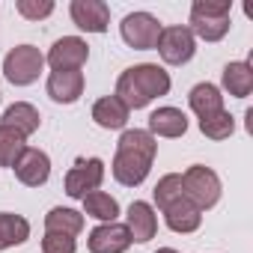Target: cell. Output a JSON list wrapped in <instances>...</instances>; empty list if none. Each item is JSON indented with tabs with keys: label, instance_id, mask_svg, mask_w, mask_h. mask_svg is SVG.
Masks as SVG:
<instances>
[{
	"label": "cell",
	"instance_id": "1",
	"mask_svg": "<svg viewBox=\"0 0 253 253\" xmlns=\"http://www.w3.org/2000/svg\"><path fill=\"white\" fill-rule=\"evenodd\" d=\"M158 155V140L146 128H125L116 143V155L110 164V173L119 185L125 188H137L146 182L152 161Z\"/></svg>",
	"mask_w": 253,
	"mask_h": 253
},
{
	"label": "cell",
	"instance_id": "2",
	"mask_svg": "<svg viewBox=\"0 0 253 253\" xmlns=\"http://www.w3.org/2000/svg\"><path fill=\"white\" fill-rule=\"evenodd\" d=\"M170 86H173V81H170L167 69H161L158 63H137V66L125 69L116 78V92L113 95L128 110H143L155 98L167 95Z\"/></svg>",
	"mask_w": 253,
	"mask_h": 253
},
{
	"label": "cell",
	"instance_id": "3",
	"mask_svg": "<svg viewBox=\"0 0 253 253\" xmlns=\"http://www.w3.org/2000/svg\"><path fill=\"white\" fill-rule=\"evenodd\" d=\"M229 12H232V0H194L188 30L194 33V39L220 42L232 27Z\"/></svg>",
	"mask_w": 253,
	"mask_h": 253
},
{
	"label": "cell",
	"instance_id": "4",
	"mask_svg": "<svg viewBox=\"0 0 253 253\" xmlns=\"http://www.w3.org/2000/svg\"><path fill=\"white\" fill-rule=\"evenodd\" d=\"M45 69V54L36 45H15L6 57H3V78L12 86H30L39 81Z\"/></svg>",
	"mask_w": 253,
	"mask_h": 253
},
{
	"label": "cell",
	"instance_id": "5",
	"mask_svg": "<svg viewBox=\"0 0 253 253\" xmlns=\"http://www.w3.org/2000/svg\"><path fill=\"white\" fill-rule=\"evenodd\" d=\"M182 188H185V197L200 209V211H206V209H214L217 203H220V176L211 170V167H206V164H194V167H188L185 173H182Z\"/></svg>",
	"mask_w": 253,
	"mask_h": 253
},
{
	"label": "cell",
	"instance_id": "6",
	"mask_svg": "<svg viewBox=\"0 0 253 253\" xmlns=\"http://www.w3.org/2000/svg\"><path fill=\"white\" fill-rule=\"evenodd\" d=\"M122 42L134 51H155L161 36V21L152 12H128L119 24Z\"/></svg>",
	"mask_w": 253,
	"mask_h": 253
},
{
	"label": "cell",
	"instance_id": "7",
	"mask_svg": "<svg viewBox=\"0 0 253 253\" xmlns=\"http://www.w3.org/2000/svg\"><path fill=\"white\" fill-rule=\"evenodd\" d=\"M155 51L161 54V60H164L167 66H185V63H191L194 54H197V39H194V33H191L185 24L161 27V36H158Z\"/></svg>",
	"mask_w": 253,
	"mask_h": 253
},
{
	"label": "cell",
	"instance_id": "8",
	"mask_svg": "<svg viewBox=\"0 0 253 253\" xmlns=\"http://www.w3.org/2000/svg\"><path fill=\"white\" fill-rule=\"evenodd\" d=\"M104 182V161L101 158H78L66 173V194L72 200H84L86 194L98 191Z\"/></svg>",
	"mask_w": 253,
	"mask_h": 253
},
{
	"label": "cell",
	"instance_id": "9",
	"mask_svg": "<svg viewBox=\"0 0 253 253\" xmlns=\"http://www.w3.org/2000/svg\"><path fill=\"white\" fill-rule=\"evenodd\" d=\"M134 241H131V232L125 223L113 220V223H98L89 238H86V247L89 253H125Z\"/></svg>",
	"mask_w": 253,
	"mask_h": 253
},
{
	"label": "cell",
	"instance_id": "10",
	"mask_svg": "<svg viewBox=\"0 0 253 253\" xmlns=\"http://www.w3.org/2000/svg\"><path fill=\"white\" fill-rule=\"evenodd\" d=\"M69 15L84 33H104L110 27V6L104 0H72Z\"/></svg>",
	"mask_w": 253,
	"mask_h": 253
},
{
	"label": "cell",
	"instance_id": "11",
	"mask_svg": "<svg viewBox=\"0 0 253 253\" xmlns=\"http://www.w3.org/2000/svg\"><path fill=\"white\" fill-rule=\"evenodd\" d=\"M89 60V45L81 36H63L51 45L45 63L57 72V69H84V63Z\"/></svg>",
	"mask_w": 253,
	"mask_h": 253
},
{
	"label": "cell",
	"instance_id": "12",
	"mask_svg": "<svg viewBox=\"0 0 253 253\" xmlns=\"http://www.w3.org/2000/svg\"><path fill=\"white\" fill-rule=\"evenodd\" d=\"M12 170H15V179H18L21 185H27V188H42V185L51 179V158H48V152L27 146V149L21 152V158L15 161Z\"/></svg>",
	"mask_w": 253,
	"mask_h": 253
},
{
	"label": "cell",
	"instance_id": "13",
	"mask_svg": "<svg viewBox=\"0 0 253 253\" xmlns=\"http://www.w3.org/2000/svg\"><path fill=\"white\" fill-rule=\"evenodd\" d=\"M51 101L57 104H75L81 95H84V72L81 69H57L48 75V84H45Z\"/></svg>",
	"mask_w": 253,
	"mask_h": 253
},
{
	"label": "cell",
	"instance_id": "14",
	"mask_svg": "<svg viewBox=\"0 0 253 253\" xmlns=\"http://www.w3.org/2000/svg\"><path fill=\"white\" fill-rule=\"evenodd\" d=\"M125 226H128V232H131V241H137V244L152 241L155 232H158V214H155L152 203L134 200L128 206V214H125Z\"/></svg>",
	"mask_w": 253,
	"mask_h": 253
},
{
	"label": "cell",
	"instance_id": "15",
	"mask_svg": "<svg viewBox=\"0 0 253 253\" xmlns=\"http://www.w3.org/2000/svg\"><path fill=\"white\" fill-rule=\"evenodd\" d=\"M155 140L158 137H167V140H173V137H182L185 131H188V116H185V110H179V107H158V110H152L149 113V128H146Z\"/></svg>",
	"mask_w": 253,
	"mask_h": 253
},
{
	"label": "cell",
	"instance_id": "16",
	"mask_svg": "<svg viewBox=\"0 0 253 253\" xmlns=\"http://www.w3.org/2000/svg\"><path fill=\"white\" fill-rule=\"evenodd\" d=\"M161 214H164V223H167L173 232H179V235H191V232H197L200 223H203V211H200L188 197L170 203Z\"/></svg>",
	"mask_w": 253,
	"mask_h": 253
},
{
	"label": "cell",
	"instance_id": "17",
	"mask_svg": "<svg viewBox=\"0 0 253 253\" xmlns=\"http://www.w3.org/2000/svg\"><path fill=\"white\" fill-rule=\"evenodd\" d=\"M128 107H125L116 95H101L95 104H92V122L104 131H119L125 128V122H128Z\"/></svg>",
	"mask_w": 253,
	"mask_h": 253
},
{
	"label": "cell",
	"instance_id": "18",
	"mask_svg": "<svg viewBox=\"0 0 253 253\" xmlns=\"http://www.w3.org/2000/svg\"><path fill=\"white\" fill-rule=\"evenodd\" d=\"M0 125H9V128L21 131L24 137H30V134L39 131L42 116H39V110H36L30 101H15V104H9V107L3 110V119H0Z\"/></svg>",
	"mask_w": 253,
	"mask_h": 253
},
{
	"label": "cell",
	"instance_id": "19",
	"mask_svg": "<svg viewBox=\"0 0 253 253\" xmlns=\"http://www.w3.org/2000/svg\"><path fill=\"white\" fill-rule=\"evenodd\" d=\"M220 84H223V89L232 98H247L253 92V66L244 63V60L226 63L223 66V75H220Z\"/></svg>",
	"mask_w": 253,
	"mask_h": 253
},
{
	"label": "cell",
	"instance_id": "20",
	"mask_svg": "<svg viewBox=\"0 0 253 253\" xmlns=\"http://www.w3.org/2000/svg\"><path fill=\"white\" fill-rule=\"evenodd\" d=\"M188 104H191V110L197 113V119H206V116L220 113V110H223L220 86H214V84H209V81L197 84V86L188 92Z\"/></svg>",
	"mask_w": 253,
	"mask_h": 253
},
{
	"label": "cell",
	"instance_id": "21",
	"mask_svg": "<svg viewBox=\"0 0 253 253\" xmlns=\"http://www.w3.org/2000/svg\"><path fill=\"white\" fill-rule=\"evenodd\" d=\"M30 238V220L12 211H0V250L21 247Z\"/></svg>",
	"mask_w": 253,
	"mask_h": 253
},
{
	"label": "cell",
	"instance_id": "22",
	"mask_svg": "<svg viewBox=\"0 0 253 253\" xmlns=\"http://www.w3.org/2000/svg\"><path fill=\"white\" fill-rule=\"evenodd\" d=\"M84 229V211H75V209H63V206H54L48 214H45V232H60V235H81Z\"/></svg>",
	"mask_w": 253,
	"mask_h": 253
},
{
	"label": "cell",
	"instance_id": "23",
	"mask_svg": "<svg viewBox=\"0 0 253 253\" xmlns=\"http://www.w3.org/2000/svg\"><path fill=\"white\" fill-rule=\"evenodd\" d=\"M81 203H84V214H86V217H95L98 223H113V220L119 217V203H116V197H110V194H104V191H92V194H86Z\"/></svg>",
	"mask_w": 253,
	"mask_h": 253
},
{
	"label": "cell",
	"instance_id": "24",
	"mask_svg": "<svg viewBox=\"0 0 253 253\" xmlns=\"http://www.w3.org/2000/svg\"><path fill=\"white\" fill-rule=\"evenodd\" d=\"M27 149V137L9 125H0V167H15V161L21 158V152Z\"/></svg>",
	"mask_w": 253,
	"mask_h": 253
},
{
	"label": "cell",
	"instance_id": "25",
	"mask_svg": "<svg viewBox=\"0 0 253 253\" xmlns=\"http://www.w3.org/2000/svg\"><path fill=\"white\" fill-rule=\"evenodd\" d=\"M200 131H203L209 140H226V137H232V131H235V116L223 107L220 113L200 119Z\"/></svg>",
	"mask_w": 253,
	"mask_h": 253
},
{
	"label": "cell",
	"instance_id": "26",
	"mask_svg": "<svg viewBox=\"0 0 253 253\" xmlns=\"http://www.w3.org/2000/svg\"><path fill=\"white\" fill-rule=\"evenodd\" d=\"M185 197V188H182V173H167V176H161L158 179V185H155V191H152V200H155V206L164 211L170 203H176V200H182Z\"/></svg>",
	"mask_w": 253,
	"mask_h": 253
},
{
	"label": "cell",
	"instance_id": "27",
	"mask_svg": "<svg viewBox=\"0 0 253 253\" xmlns=\"http://www.w3.org/2000/svg\"><path fill=\"white\" fill-rule=\"evenodd\" d=\"M15 9L27 21H42L54 12V0H15Z\"/></svg>",
	"mask_w": 253,
	"mask_h": 253
},
{
	"label": "cell",
	"instance_id": "28",
	"mask_svg": "<svg viewBox=\"0 0 253 253\" xmlns=\"http://www.w3.org/2000/svg\"><path fill=\"white\" fill-rule=\"evenodd\" d=\"M78 241L72 235H60V232H45L42 238V253H75Z\"/></svg>",
	"mask_w": 253,
	"mask_h": 253
},
{
	"label": "cell",
	"instance_id": "29",
	"mask_svg": "<svg viewBox=\"0 0 253 253\" xmlns=\"http://www.w3.org/2000/svg\"><path fill=\"white\" fill-rule=\"evenodd\" d=\"M155 253H182V250H176V247H158Z\"/></svg>",
	"mask_w": 253,
	"mask_h": 253
}]
</instances>
